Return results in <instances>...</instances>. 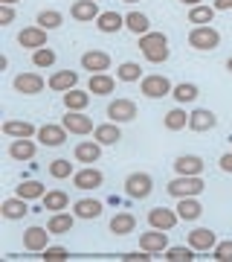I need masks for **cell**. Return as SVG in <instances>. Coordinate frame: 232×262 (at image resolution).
<instances>
[{
  "mask_svg": "<svg viewBox=\"0 0 232 262\" xmlns=\"http://www.w3.org/2000/svg\"><path fill=\"white\" fill-rule=\"evenodd\" d=\"M197 84H192V82H183V84H174V91H171V96H174L180 105H186V102H195L197 99Z\"/></svg>",
  "mask_w": 232,
  "mask_h": 262,
  "instance_id": "cell-38",
  "label": "cell"
},
{
  "mask_svg": "<svg viewBox=\"0 0 232 262\" xmlns=\"http://www.w3.org/2000/svg\"><path fill=\"white\" fill-rule=\"evenodd\" d=\"M226 70H229V73H232V58H229V61H226Z\"/></svg>",
  "mask_w": 232,
  "mask_h": 262,
  "instance_id": "cell-51",
  "label": "cell"
},
{
  "mask_svg": "<svg viewBox=\"0 0 232 262\" xmlns=\"http://www.w3.org/2000/svg\"><path fill=\"white\" fill-rule=\"evenodd\" d=\"M75 215L79 219H99L102 215V201H96V198H82V201H75Z\"/></svg>",
  "mask_w": 232,
  "mask_h": 262,
  "instance_id": "cell-31",
  "label": "cell"
},
{
  "mask_svg": "<svg viewBox=\"0 0 232 262\" xmlns=\"http://www.w3.org/2000/svg\"><path fill=\"white\" fill-rule=\"evenodd\" d=\"M122 259H125V262H148L151 253L139 248V251H134V253H122Z\"/></svg>",
  "mask_w": 232,
  "mask_h": 262,
  "instance_id": "cell-47",
  "label": "cell"
},
{
  "mask_svg": "<svg viewBox=\"0 0 232 262\" xmlns=\"http://www.w3.org/2000/svg\"><path fill=\"white\" fill-rule=\"evenodd\" d=\"M70 134H90L93 131V120L87 117V114H82V111H67V117H64V122H61Z\"/></svg>",
  "mask_w": 232,
  "mask_h": 262,
  "instance_id": "cell-11",
  "label": "cell"
},
{
  "mask_svg": "<svg viewBox=\"0 0 232 262\" xmlns=\"http://www.w3.org/2000/svg\"><path fill=\"white\" fill-rule=\"evenodd\" d=\"M9 158L15 160H32L35 158V143H32V137H15L9 146Z\"/></svg>",
  "mask_w": 232,
  "mask_h": 262,
  "instance_id": "cell-22",
  "label": "cell"
},
{
  "mask_svg": "<svg viewBox=\"0 0 232 262\" xmlns=\"http://www.w3.org/2000/svg\"><path fill=\"white\" fill-rule=\"evenodd\" d=\"M32 64H35V67H53V64H56V53H53L49 47L35 50V53H32Z\"/></svg>",
  "mask_w": 232,
  "mask_h": 262,
  "instance_id": "cell-43",
  "label": "cell"
},
{
  "mask_svg": "<svg viewBox=\"0 0 232 262\" xmlns=\"http://www.w3.org/2000/svg\"><path fill=\"white\" fill-rule=\"evenodd\" d=\"M151 189H154V178L148 172H134V175L125 178V192L131 198H137V201H145L151 195Z\"/></svg>",
  "mask_w": 232,
  "mask_h": 262,
  "instance_id": "cell-3",
  "label": "cell"
},
{
  "mask_svg": "<svg viewBox=\"0 0 232 262\" xmlns=\"http://www.w3.org/2000/svg\"><path fill=\"white\" fill-rule=\"evenodd\" d=\"M15 91L23 96H35L44 91V79L38 73H20V76H15Z\"/></svg>",
  "mask_w": 232,
  "mask_h": 262,
  "instance_id": "cell-12",
  "label": "cell"
},
{
  "mask_svg": "<svg viewBox=\"0 0 232 262\" xmlns=\"http://www.w3.org/2000/svg\"><path fill=\"white\" fill-rule=\"evenodd\" d=\"M134 227H137V219L131 213H116L111 219V233L113 236H128V233H134Z\"/></svg>",
  "mask_w": 232,
  "mask_h": 262,
  "instance_id": "cell-29",
  "label": "cell"
},
{
  "mask_svg": "<svg viewBox=\"0 0 232 262\" xmlns=\"http://www.w3.org/2000/svg\"><path fill=\"white\" fill-rule=\"evenodd\" d=\"M49 175H53V178L56 181H61V178H70V175H75L73 172V163H70V160H53V163H49Z\"/></svg>",
  "mask_w": 232,
  "mask_h": 262,
  "instance_id": "cell-42",
  "label": "cell"
},
{
  "mask_svg": "<svg viewBox=\"0 0 232 262\" xmlns=\"http://www.w3.org/2000/svg\"><path fill=\"white\" fill-rule=\"evenodd\" d=\"M75 84H79V73H75V70H58V73L49 76V88H53V91H58V94L73 91Z\"/></svg>",
  "mask_w": 232,
  "mask_h": 262,
  "instance_id": "cell-17",
  "label": "cell"
},
{
  "mask_svg": "<svg viewBox=\"0 0 232 262\" xmlns=\"http://www.w3.org/2000/svg\"><path fill=\"white\" fill-rule=\"evenodd\" d=\"M221 169H223V172H232V151L221 158Z\"/></svg>",
  "mask_w": 232,
  "mask_h": 262,
  "instance_id": "cell-48",
  "label": "cell"
},
{
  "mask_svg": "<svg viewBox=\"0 0 232 262\" xmlns=\"http://www.w3.org/2000/svg\"><path fill=\"white\" fill-rule=\"evenodd\" d=\"M41 201H44V210H49V213H61V210H67V204H70V195H67L64 189H49Z\"/></svg>",
  "mask_w": 232,
  "mask_h": 262,
  "instance_id": "cell-27",
  "label": "cell"
},
{
  "mask_svg": "<svg viewBox=\"0 0 232 262\" xmlns=\"http://www.w3.org/2000/svg\"><path fill=\"white\" fill-rule=\"evenodd\" d=\"M221 44V32L215 27H195L189 32V47L195 50H218Z\"/></svg>",
  "mask_w": 232,
  "mask_h": 262,
  "instance_id": "cell-4",
  "label": "cell"
},
{
  "mask_svg": "<svg viewBox=\"0 0 232 262\" xmlns=\"http://www.w3.org/2000/svg\"><path fill=\"white\" fill-rule=\"evenodd\" d=\"M96 27H99V32H105V35H113V32H119V29L125 27V18H122L119 12H102L99 20H96Z\"/></svg>",
  "mask_w": 232,
  "mask_h": 262,
  "instance_id": "cell-26",
  "label": "cell"
},
{
  "mask_svg": "<svg viewBox=\"0 0 232 262\" xmlns=\"http://www.w3.org/2000/svg\"><path fill=\"white\" fill-rule=\"evenodd\" d=\"M139 50L151 64H160L168 58V38L163 32H145V35H139Z\"/></svg>",
  "mask_w": 232,
  "mask_h": 262,
  "instance_id": "cell-1",
  "label": "cell"
},
{
  "mask_svg": "<svg viewBox=\"0 0 232 262\" xmlns=\"http://www.w3.org/2000/svg\"><path fill=\"white\" fill-rule=\"evenodd\" d=\"M215 9H218V12H226V9H232V0H215Z\"/></svg>",
  "mask_w": 232,
  "mask_h": 262,
  "instance_id": "cell-49",
  "label": "cell"
},
{
  "mask_svg": "<svg viewBox=\"0 0 232 262\" xmlns=\"http://www.w3.org/2000/svg\"><path fill=\"white\" fill-rule=\"evenodd\" d=\"M139 248L148 253H163L168 251V239H166V230H157V227H151L148 233L139 236Z\"/></svg>",
  "mask_w": 232,
  "mask_h": 262,
  "instance_id": "cell-7",
  "label": "cell"
},
{
  "mask_svg": "<svg viewBox=\"0 0 232 262\" xmlns=\"http://www.w3.org/2000/svg\"><path fill=\"white\" fill-rule=\"evenodd\" d=\"M125 27L139 38V35H145V32H151V20L142 12H131V15H125Z\"/></svg>",
  "mask_w": 232,
  "mask_h": 262,
  "instance_id": "cell-32",
  "label": "cell"
},
{
  "mask_svg": "<svg viewBox=\"0 0 232 262\" xmlns=\"http://www.w3.org/2000/svg\"><path fill=\"white\" fill-rule=\"evenodd\" d=\"M212 256H215L218 262H232V239L215 245V248H212Z\"/></svg>",
  "mask_w": 232,
  "mask_h": 262,
  "instance_id": "cell-44",
  "label": "cell"
},
{
  "mask_svg": "<svg viewBox=\"0 0 232 262\" xmlns=\"http://www.w3.org/2000/svg\"><path fill=\"white\" fill-rule=\"evenodd\" d=\"M87 102H90V91H79V88H73V91H67L64 94V108L67 111H84Z\"/></svg>",
  "mask_w": 232,
  "mask_h": 262,
  "instance_id": "cell-30",
  "label": "cell"
},
{
  "mask_svg": "<svg viewBox=\"0 0 232 262\" xmlns=\"http://www.w3.org/2000/svg\"><path fill=\"white\" fill-rule=\"evenodd\" d=\"M125 3H137V0H125Z\"/></svg>",
  "mask_w": 232,
  "mask_h": 262,
  "instance_id": "cell-53",
  "label": "cell"
},
{
  "mask_svg": "<svg viewBox=\"0 0 232 262\" xmlns=\"http://www.w3.org/2000/svg\"><path fill=\"white\" fill-rule=\"evenodd\" d=\"M0 213H3V219H9V222H15V219H23V215L29 213V204H27V198H6L3 204H0Z\"/></svg>",
  "mask_w": 232,
  "mask_h": 262,
  "instance_id": "cell-18",
  "label": "cell"
},
{
  "mask_svg": "<svg viewBox=\"0 0 232 262\" xmlns=\"http://www.w3.org/2000/svg\"><path fill=\"white\" fill-rule=\"evenodd\" d=\"M0 3H9V6H12V3H18V0H0Z\"/></svg>",
  "mask_w": 232,
  "mask_h": 262,
  "instance_id": "cell-52",
  "label": "cell"
},
{
  "mask_svg": "<svg viewBox=\"0 0 232 262\" xmlns=\"http://www.w3.org/2000/svg\"><path fill=\"white\" fill-rule=\"evenodd\" d=\"M15 195L27 198V201H35V198H44L46 195V189H44V184H38V181H23V184L15 189Z\"/></svg>",
  "mask_w": 232,
  "mask_h": 262,
  "instance_id": "cell-35",
  "label": "cell"
},
{
  "mask_svg": "<svg viewBox=\"0 0 232 262\" xmlns=\"http://www.w3.org/2000/svg\"><path fill=\"white\" fill-rule=\"evenodd\" d=\"M93 140L102 143V146H116L122 140V131L116 122H108V125H96L93 128Z\"/></svg>",
  "mask_w": 232,
  "mask_h": 262,
  "instance_id": "cell-19",
  "label": "cell"
},
{
  "mask_svg": "<svg viewBox=\"0 0 232 262\" xmlns=\"http://www.w3.org/2000/svg\"><path fill=\"white\" fill-rule=\"evenodd\" d=\"M70 15H73L79 24H93V20H99V6H96V0H75L73 6H70Z\"/></svg>",
  "mask_w": 232,
  "mask_h": 262,
  "instance_id": "cell-8",
  "label": "cell"
},
{
  "mask_svg": "<svg viewBox=\"0 0 232 262\" xmlns=\"http://www.w3.org/2000/svg\"><path fill=\"white\" fill-rule=\"evenodd\" d=\"M41 259L44 262H64V259H70V253H67V248H46Z\"/></svg>",
  "mask_w": 232,
  "mask_h": 262,
  "instance_id": "cell-45",
  "label": "cell"
},
{
  "mask_svg": "<svg viewBox=\"0 0 232 262\" xmlns=\"http://www.w3.org/2000/svg\"><path fill=\"white\" fill-rule=\"evenodd\" d=\"M12 20H15V9L9 3H0V27H9Z\"/></svg>",
  "mask_w": 232,
  "mask_h": 262,
  "instance_id": "cell-46",
  "label": "cell"
},
{
  "mask_svg": "<svg viewBox=\"0 0 232 262\" xmlns=\"http://www.w3.org/2000/svg\"><path fill=\"white\" fill-rule=\"evenodd\" d=\"M215 6H192L189 12V24H197V27H209L215 20Z\"/></svg>",
  "mask_w": 232,
  "mask_h": 262,
  "instance_id": "cell-34",
  "label": "cell"
},
{
  "mask_svg": "<svg viewBox=\"0 0 232 262\" xmlns=\"http://www.w3.org/2000/svg\"><path fill=\"white\" fill-rule=\"evenodd\" d=\"M177 219H180V215H177L174 210H168V207H154L148 213V225L157 227V230H171V227L177 225Z\"/></svg>",
  "mask_w": 232,
  "mask_h": 262,
  "instance_id": "cell-14",
  "label": "cell"
},
{
  "mask_svg": "<svg viewBox=\"0 0 232 262\" xmlns=\"http://www.w3.org/2000/svg\"><path fill=\"white\" fill-rule=\"evenodd\" d=\"M38 140L44 146H61L67 140V128L64 125H41L38 128Z\"/></svg>",
  "mask_w": 232,
  "mask_h": 262,
  "instance_id": "cell-23",
  "label": "cell"
},
{
  "mask_svg": "<svg viewBox=\"0 0 232 262\" xmlns=\"http://www.w3.org/2000/svg\"><path fill=\"white\" fill-rule=\"evenodd\" d=\"M183 6H200V0H180Z\"/></svg>",
  "mask_w": 232,
  "mask_h": 262,
  "instance_id": "cell-50",
  "label": "cell"
},
{
  "mask_svg": "<svg viewBox=\"0 0 232 262\" xmlns=\"http://www.w3.org/2000/svg\"><path fill=\"white\" fill-rule=\"evenodd\" d=\"M200 213H203V207L197 204L195 198H180V204H177V215H180L183 222H195V219H200Z\"/></svg>",
  "mask_w": 232,
  "mask_h": 262,
  "instance_id": "cell-33",
  "label": "cell"
},
{
  "mask_svg": "<svg viewBox=\"0 0 232 262\" xmlns=\"http://www.w3.org/2000/svg\"><path fill=\"white\" fill-rule=\"evenodd\" d=\"M139 91H142V94L148 96V99H163V96H168L171 91H174V84L168 82L166 76L154 73V76H145V79H142Z\"/></svg>",
  "mask_w": 232,
  "mask_h": 262,
  "instance_id": "cell-5",
  "label": "cell"
},
{
  "mask_svg": "<svg viewBox=\"0 0 232 262\" xmlns=\"http://www.w3.org/2000/svg\"><path fill=\"white\" fill-rule=\"evenodd\" d=\"M163 125H166L168 131H180V128H186V125H189V114H186L183 108H171V111L166 114Z\"/></svg>",
  "mask_w": 232,
  "mask_h": 262,
  "instance_id": "cell-37",
  "label": "cell"
},
{
  "mask_svg": "<svg viewBox=\"0 0 232 262\" xmlns=\"http://www.w3.org/2000/svg\"><path fill=\"white\" fill-rule=\"evenodd\" d=\"M102 181H105V175L99 172V169L87 166V169H82V172H75L73 175V187L87 192V189H99L102 187Z\"/></svg>",
  "mask_w": 232,
  "mask_h": 262,
  "instance_id": "cell-9",
  "label": "cell"
},
{
  "mask_svg": "<svg viewBox=\"0 0 232 262\" xmlns=\"http://www.w3.org/2000/svg\"><path fill=\"white\" fill-rule=\"evenodd\" d=\"M73 215L70 213H53V219H49V233H70V230H73Z\"/></svg>",
  "mask_w": 232,
  "mask_h": 262,
  "instance_id": "cell-36",
  "label": "cell"
},
{
  "mask_svg": "<svg viewBox=\"0 0 232 262\" xmlns=\"http://www.w3.org/2000/svg\"><path fill=\"white\" fill-rule=\"evenodd\" d=\"M99 155H102V143H96V140H84L75 146V160L79 163H96Z\"/></svg>",
  "mask_w": 232,
  "mask_h": 262,
  "instance_id": "cell-25",
  "label": "cell"
},
{
  "mask_svg": "<svg viewBox=\"0 0 232 262\" xmlns=\"http://www.w3.org/2000/svg\"><path fill=\"white\" fill-rule=\"evenodd\" d=\"M61 24H64V15H61V12H56V9L38 12V27H44L46 32H49V29H58Z\"/></svg>",
  "mask_w": 232,
  "mask_h": 262,
  "instance_id": "cell-39",
  "label": "cell"
},
{
  "mask_svg": "<svg viewBox=\"0 0 232 262\" xmlns=\"http://www.w3.org/2000/svg\"><path fill=\"white\" fill-rule=\"evenodd\" d=\"M189 245H192L195 251H212L215 245H218V239H215V233L209 227H197V230L189 233Z\"/></svg>",
  "mask_w": 232,
  "mask_h": 262,
  "instance_id": "cell-21",
  "label": "cell"
},
{
  "mask_svg": "<svg viewBox=\"0 0 232 262\" xmlns=\"http://www.w3.org/2000/svg\"><path fill=\"white\" fill-rule=\"evenodd\" d=\"M49 227H29L27 233H23V248L32 253H44L49 248Z\"/></svg>",
  "mask_w": 232,
  "mask_h": 262,
  "instance_id": "cell-6",
  "label": "cell"
},
{
  "mask_svg": "<svg viewBox=\"0 0 232 262\" xmlns=\"http://www.w3.org/2000/svg\"><path fill=\"white\" fill-rule=\"evenodd\" d=\"M215 125H218V117L209 108H197V111L189 114V128L192 131H212Z\"/></svg>",
  "mask_w": 232,
  "mask_h": 262,
  "instance_id": "cell-16",
  "label": "cell"
},
{
  "mask_svg": "<svg viewBox=\"0 0 232 262\" xmlns=\"http://www.w3.org/2000/svg\"><path fill=\"white\" fill-rule=\"evenodd\" d=\"M82 67L90 70V73H105V70H111V56L102 53V50H90V53L82 56Z\"/></svg>",
  "mask_w": 232,
  "mask_h": 262,
  "instance_id": "cell-15",
  "label": "cell"
},
{
  "mask_svg": "<svg viewBox=\"0 0 232 262\" xmlns=\"http://www.w3.org/2000/svg\"><path fill=\"white\" fill-rule=\"evenodd\" d=\"M203 187L206 184L200 181V175H177L166 189H168V195L171 198L180 201V198H197L200 192H203Z\"/></svg>",
  "mask_w": 232,
  "mask_h": 262,
  "instance_id": "cell-2",
  "label": "cell"
},
{
  "mask_svg": "<svg viewBox=\"0 0 232 262\" xmlns=\"http://www.w3.org/2000/svg\"><path fill=\"white\" fill-rule=\"evenodd\" d=\"M139 76H142V67L137 61H125V64L116 67V79L119 82H139Z\"/></svg>",
  "mask_w": 232,
  "mask_h": 262,
  "instance_id": "cell-40",
  "label": "cell"
},
{
  "mask_svg": "<svg viewBox=\"0 0 232 262\" xmlns=\"http://www.w3.org/2000/svg\"><path fill=\"white\" fill-rule=\"evenodd\" d=\"M18 44L20 47H27V50H41V47H46V29L44 27H27L23 32L18 35Z\"/></svg>",
  "mask_w": 232,
  "mask_h": 262,
  "instance_id": "cell-10",
  "label": "cell"
},
{
  "mask_svg": "<svg viewBox=\"0 0 232 262\" xmlns=\"http://www.w3.org/2000/svg\"><path fill=\"white\" fill-rule=\"evenodd\" d=\"M113 88H116L113 76H108V73H90L87 91H90L93 96H108V94H113Z\"/></svg>",
  "mask_w": 232,
  "mask_h": 262,
  "instance_id": "cell-20",
  "label": "cell"
},
{
  "mask_svg": "<svg viewBox=\"0 0 232 262\" xmlns=\"http://www.w3.org/2000/svg\"><path fill=\"white\" fill-rule=\"evenodd\" d=\"M3 134H9V137H35L38 131L27 120H6L3 122Z\"/></svg>",
  "mask_w": 232,
  "mask_h": 262,
  "instance_id": "cell-28",
  "label": "cell"
},
{
  "mask_svg": "<svg viewBox=\"0 0 232 262\" xmlns=\"http://www.w3.org/2000/svg\"><path fill=\"white\" fill-rule=\"evenodd\" d=\"M163 259H168V262H192L195 259V248H192V245H189V248H168Z\"/></svg>",
  "mask_w": 232,
  "mask_h": 262,
  "instance_id": "cell-41",
  "label": "cell"
},
{
  "mask_svg": "<svg viewBox=\"0 0 232 262\" xmlns=\"http://www.w3.org/2000/svg\"><path fill=\"white\" fill-rule=\"evenodd\" d=\"M174 172L177 175H200L203 172V160L197 155H180L174 160Z\"/></svg>",
  "mask_w": 232,
  "mask_h": 262,
  "instance_id": "cell-24",
  "label": "cell"
},
{
  "mask_svg": "<svg viewBox=\"0 0 232 262\" xmlns=\"http://www.w3.org/2000/svg\"><path fill=\"white\" fill-rule=\"evenodd\" d=\"M108 117H111V122H131L137 117V105L131 99H116L108 105Z\"/></svg>",
  "mask_w": 232,
  "mask_h": 262,
  "instance_id": "cell-13",
  "label": "cell"
}]
</instances>
